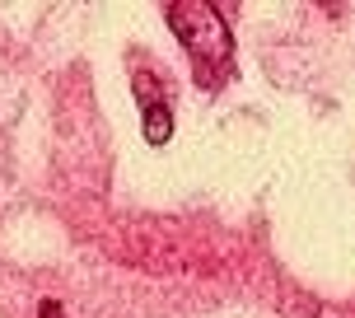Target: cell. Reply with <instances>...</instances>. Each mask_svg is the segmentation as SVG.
Wrapping results in <instances>:
<instances>
[{"label": "cell", "instance_id": "2", "mask_svg": "<svg viewBox=\"0 0 355 318\" xmlns=\"http://www.w3.org/2000/svg\"><path fill=\"white\" fill-rule=\"evenodd\" d=\"M168 136H173V117H168V108L150 103V112H145V141H150V145H168Z\"/></svg>", "mask_w": 355, "mask_h": 318}, {"label": "cell", "instance_id": "1", "mask_svg": "<svg viewBox=\"0 0 355 318\" xmlns=\"http://www.w3.org/2000/svg\"><path fill=\"white\" fill-rule=\"evenodd\" d=\"M164 19L182 37L196 80L206 89L220 85V75H230V61H234V42H230L225 19L215 15L211 5H196V0H187V5H164Z\"/></svg>", "mask_w": 355, "mask_h": 318}, {"label": "cell", "instance_id": "3", "mask_svg": "<svg viewBox=\"0 0 355 318\" xmlns=\"http://www.w3.org/2000/svg\"><path fill=\"white\" fill-rule=\"evenodd\" d=\"M37 318H66V314H61V304H56V300H42V309H37Z\"/></svg>", "mask_w": 355, "mask_h": 318}]
</instances>
